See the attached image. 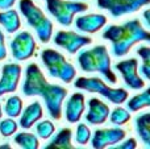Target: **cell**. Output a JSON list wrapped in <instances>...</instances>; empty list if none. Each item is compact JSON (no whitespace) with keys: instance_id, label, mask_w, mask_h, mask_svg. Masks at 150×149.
I'll return each mask as SVG.
<instances>
[{"instance_id":"1","label":"cell","mask_w":150,"mask_h":149,"mask_svg":"<svg viewBox=\"0 0 150 149\" xmlns=\"http://www.w3.org/2000/svg\"><path fill=\"white\" fill-rule=\"evenodd\" d=\"M25 96H41L52 119L59 120L62 116V103L66 99L67 90L58 84L49 83L37 63H29L25 70V81L23 84Z\"/></svg>"},{"instance_id":"2","label":"cell","mask_w":150,"mask_h":149,"mask_svg":"<svg viewBox=\"0 0 150 149\" xmlns=\"http://www.w3.org/2000/svg\"><path fill=\"white\" fill-rule=\"evenodd\" d=\"M103 38L111 41L112 53L116 57H124L132 46L138 42H150V33L140 20L133 18L121 25H108L103 31Z\"/></svg>"},{"instance_id":"3","label":"cell","mask_w":150,"mask_h":149,"mask_svg":"<svg viewBox=\"0 0 150 149\" xmlns=\"http://www.w3.org/2000/svg\"><path fill=\"white\" fill-rule=\"evenodd\" d=\"M80 69L87 73H99L111 84L117 83V77L111 67V57L104 45H98L92 49L82 50L78 54Z\"/></svg>"},{"instance_id":"4","label":"cell","mask_w":150,"mask_h":149,"mask_svg":"<svg viewBox=\"0 0 150 149\" xmlns=\"http://www.w3.org/2000/svg\"><path fill=\"white\" fill-rule=\"evenodd\" d=\"M18 9L21 15L25 17L26 23L36 31L40 41L47 44L53 34V23L50 21V18L45 16L42 9L37 4H34L33 0H20Z\"/></svg>"},{"instance_id":"5","label":"cell","mask_w":150,"mask_h":149,"mask_svg":"<svg viewBox=\"0 0 150 149\" xmlns=\"http://www.w3.org/2000/svg\"><path fill=\"white\" fill-rule=\"evenodd\" d=\"M41 60L50 77L57 78L65 83H71L76 75V70L65 55L54 49H44L41 52Z\"/></svg>"},{"instance_id":"6","label":"cell","mask_w":150,"mask_h":149,"mask_svg":"<svg viewBox=\"0 0 150 149\" xmlns=\"http://www.w3.org/2000/svg\"><path fill=\"white\" fill-rule=\"evenodd\" d=\"M74 86L76 89L86 90L88 92H98L105 99H108L113 104H122L127 102L128 99V91L125 89H113L109 87L103 79L96 78V77H91V78H86V77H79L76 81L74 82Z\"/></svg>"},{"instance_id":"7","label":"cell","mask_w":150,"mask_h":149,"mask_svg":"<svg viewBox=\"0 0 150 149\" xmlns=\"http://www.w3.org/2000/svg\"><path fill=\"white\" fill-rule=\"evenodd\" d=\"M46 9L61 25L69 26L73 24L76 13L86 12L88 5L82 1H69V0H46Z\"/></svg>"},{"instance_id":"8","label":"cell","mask_w":150,"mask_h":149,"mask_svg":"<svg viewBox=\"0 0 150 149\" xmlns=\"http://www.w3.org/2000/svg\"><path fill=\"white\" fill-rule=\"evenodd\" d=\"M149 3L150 0H96L98 7L109 11L112 17L115 18L137 12Z\"/></svg>"},{"instance_id":"9","label":"cell","mask_w":150,"mask_h":149,"mask_svg":"<svg viewBox=\"0 0 150 149\" xmlns=\"http://www.w3.org/2000/svg\"><path fill=\"white\" fill-rule=\"evenodd\" d=\"M115 69L121 74L127 87L132 90H141L145 87V81L138 74V61L136 58L120 61L115 65Z\"/></svg>"},{"instance_id":"10","label":"cell","mask_w":150,"mask_h":149,"mask_svg":"<svg viewBox=\"0 0 150 149\" xmlns=\"http://www.w3.org/2000/svg\"><path fill=\"white\" fill-rule=\"evenodd\" d=\"M12 57L17 61L29 60L34 54L36 50V42L29 32H20L15 36V38L9 44Z\"/></svg>"},{"instance_id":"11","label":"cell","mask_w":150,"mask_h":149,"mask_svg":"<svg viewBox=\"0 0 150 149\" xmlns=\"http://www.w3.org/2000/svg\"><path fill=\"white\" fill-rule=\"evenodd\" d=\"M91 42H92V38L71 31H59L54 36V44L66 49L70 54H75L83 46H87Z\"/></svg>"},{"instance_id":"12","label":"cell","mask_w":150,"mask_h":149,"mask_svg":"<svg viewBox=\"0 0 150 149\" xmlns=\"http://www.w3.org/2000/svg\"><path fill=\"white\" fill-rule=\"evenodd\" d=\"M127 132L121 128H105V129H96L93 136L91 137V147L93 149H104L119 144L125 139Z\"/></svg>"},{"instance_id":"13","label":"cell","mask_w":150,"mask_h":149,"mask_svg":"<svg viewBox=\"0 0 150 149\" xmlns=\"http://www.w3.org/2000/svg\"><path fill=\"white\" fill-rule=\"evenodd\" d=\"M23 69L18 63H5L1 69L0 78V96L4 94L15 92L17 90Z\"/></svg>"},{"instance_id":"14","label":"cell","mask_w":150,"mask_h":149,"mask_svg":"<svg viewBox=\"0 0 150 149\" xmlns=\"http://www.w3.org/2000/svg\"><path fill=\"white\" fill-rule=\"evenodd\" d=\"M109 112L111 110L108 104H105L98 98H91L88 100V112L86 114V121L92 126H100L108 120Z\"/></svg>"},{"instance_id":"15","label":"cell","mask_w":150,"mask_h":149,"mask_svg":"<svg viewBox=\"0 0 150 149\" xmlns=\"http://www.w3.org/2000/svg\"><path fill=\"white\" fill-rule=\"evenodd\" d=\"M107 24V17L100 13L79 16L75 20V28L83 33H96Z\"/></svg>"},{"instance_id":"16","label":"cell","mask_w":150,"mask_h":149,"mask_svg":"<svg viewBox=\"0 0 150 149\" xmlns=\"http://www.w3.org/2000/svg\"><path fill=\"white\" fill-rule=\"evenodd\" d=\"M86 108L84 103V95L82 92H74L69 100L66 102V120L69 123H79L80 118H82L83 112Z\"/></svg>"},{"instance_id":"17","label":"cell","mask_w":150,"mask_h":149,"mask_svg":"<svg viewBox=\"0 0 150 149\" xmlns=\"http://www.w3.org/2000/svg\"><path fill=\"white\" fill-rule=\"evenodd\" d=\"M44 115V110H42V106L40 102L34 100L33 103H30L29 106H26L24 108V112L21 111L20 114V127L24 129H29L34 126V123L40 120Z\"/></svg>"},{"instance_id":"18","label":"cell","mask_w":150,"mask_h":149,"mask_svg":"<svg viewBox=\"0 0 150 149\" xmlns=\"http://www.w3.org/2000/svg\"><path fill=\"white\" fill-rule=\"evenodd\" d=\"M71 136L73 131L70 128H62L58 131L55 136L50 139V141L45 145V149H73L71 144Z\"/></svg>"},{"instance_id":"19","label":"cell","mask_w":150,"mask_h":149,"mask_svg":"<svg viewBox=\"0 0 150 149\" xmlns=\"http://www.w3.org/2000/svg\"><path fill=\"white\" fill-rule=\"evenodd\" d=\"M137 135L146 148H150V114L144 112L134 119Z\"/></svg>"},{"instance_id":"20","label":"cell","mask_w":150,"mask_h":149,"mask_svg":"<svg viewBox=\"0 0 150 149\" xmlns=\"http://www.w3.org/2000/svg\"><path fill=\"white\" fill-rule=\"evenodd\" d=\"M0 25L4 26L8 33H15L20 29L21 21L18 17V13L15 9H5L4 12H0Z\"/></svg>"},{"instance_id":"21","label":"cell","mask_w":150,"mask_h":149,"mask_svg":"<svg viewBox=\"0 0 150 149\" xmlns=\"http://www.w3.org/2000/svg\"><path fill=\"white\" fill-rule=\"evenodd\" d=\"M149 106H150V90L149 89H146L141 94L134 95V96L130 98L127 102V107L130 112H137V111L149 107Z\"/></svg>"},{"instance_id":"22","label":"cell","mask_w":150,"mask_h":149,"mask_svg":"<svg viewBox=\"0 0 150 149\" xmlns=\"http://www.w3.org/2000/svg\"><path fill=\"white\" fill-rule=\"evenodd\" d=\"M15 143L20 148H24V149H38V147H40L38 137L33 133H29V132H20V133H16L15 135Z\"/></svg>"},{"instance_id":"23","label":"cell","mask_w":150,"mask_h":149,"mask_svg":"<svg viewBox=\"0 0 150 149\" xmlns=\"http://www.w3.org/2000/svg\"><path fill=\"white\" fill-rule=\"evenodd\" d=\"M137 54L142 60V65L140 66V73L145 81L150 79V48L146 45H140L137 48Z\"/></svg>"},{"instance_id":"24","label":"cell","mask_w":150,"mask_h":149,"mask_svg":"<svg viewBox=\"0 0 150 149\" xmlns=\"http://www.w3.org/2000/svg\"><path fill=\"white\" fill-rule=\"evenodd\" d=\"M4 111L9 118H17L20 116L21 111H23V100L17 95H12L5 100Z\"/></svg>"},{"instance_id":"25","label":"cell","mask_w":150,"mask_h":149,"mask_svg":"<svg viewBox=\"0 0 150 149\" xmlns=\"http://www.w3.org/2000/svg\"><path fill=\"white\" fill-rule=\"evenodd\" d=\"M108 118L113 126H124L130 120V112L122 107H116L112 112H109Z\"/></svg>"},{"instance_id":"26","label":"cell","mask_w":150,"mask_h":149,"mask_svg":"<svg viewBox=\"0 0 150 149\" xmlns=\"http://www.w3.org/2000/svg\"><path fill=\"white\" fill-rule=\"evenodd\" d=\"M36 132L41 139H50L55 132V127L50 120H42L36 124Z\"/></svg>"},{"instance_id":"27","label":"cell","mask_w":150,"mask_h":149,"mask_svg":"<svg viewBox=\"0 0 150 149\" xmlns=\"http://www.w3.org/2000/svg\"><path fill=\"white\" fill-rule=\"evenodd\" d=\"M17 127H18V124L13 120V118L3 119V120L0 121V133L4 137H9V136H12L13 133H16Z\"/></svg>"},{"instance_id":"28","label":"cell","mask_w":150,"mask_h":149,"mask_svg":"<svg viewBox=\"0 0 150 149\" xmlns=\"http://www.w3.org/2000/svg\"><path fill=\"white\" fill-rule=\"evenodd\" d=\"M91 139V131L86 124L80 123L76 127V133H75V141L80 145H84L90 141Z\"/></svg>"},{"instance_id":"29","label":"cell","mask_w":150,"mask_h":149,"mask_svg":"<svg viewBox=\"0 0 150 149\" xmlns=\"http://www.w3.org/2000/svg\"><path fill=\"white\" fill-rule=\"evenodd\" d=\"M115 149H136L137 148V141H136V139H128V140H125L124 143H121L120 141L119 143V145H115L113 147Z\"/></svg>"},{"instance_id":"30","label":"cell","mask_w":150,"mask_h":149,"mask_svg":"<svg viewBox=\"0 0 150 149\" xmlns=\"http://www.w3.org/2000/svg\"><path fill=\"white\" fill-rule=\"evenodd\" d=\"M7 57V49H5V37L0 31V61Z\"/></svg>"},{"instance_id":"31","label":"cell","mask_w":150,"mask_h":149,"mask_svg":"<svg viewBox=\"0 0 150 149\" xmlns=\"http://www.w3.org/2000/svg\"><path fill=\"white\" fill-rule=\"evenodd\" d=\"M15 3H16V0H0V9H3V11L9 9V8L13 7Z\"/></svg>"},{"instance_id":"32","label":"cell","mask_w":150,"mask_h":149,"mask_svg":"<svg viewBox=\"0 0 150 149\" xmlns=\"http://www.w3.org/2000/svg\"><path fill=\"white\" fill-rule=\"evenodd\" d=\"M144 21H145L146 28H150V9H146L144 12Z\"/></svg>"},{"instance_id":"33","label":"cell","mask_w":150,"mask_h":149,"mask_svg":"<svg viewBox=\"0 0 150 149\" xmlns=\"http://www.w3.org/2000/svg\"><path fill=\"white\" fill-rule=\"evenodd\" d=\"M0 149H11V145L8 144V143H5V144L0 145Z\"/></svg>"},{"instance_id":"34","label":"cell","mask_w":150,"mask_h":149,"mask_svg":"<svg viewBox=\"0 0 150 149\" xmlns=\"http://www.w3.org/2000/svg\"><path fill=\"white\" fill-rule=\"evenodd\" d=\"M1 115H3V111H1V104H0V119H1Z\"/></svg>"}]
</instances>
